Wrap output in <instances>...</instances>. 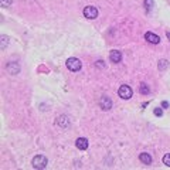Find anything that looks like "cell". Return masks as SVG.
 Masks as SVG:
<instances>
[{"instance_id":"obj_1","label":"cell","mask_w":170,"mask_h":170,"mask_svg":"<svg viewBox=\"0 0 170 170\" xmlns=\"http://www.w3.org/2000/svg\"><path fill=\"white\" fill-rule=\"evenodd\" d=\"M47 164H48V160H47V158L43 155H37L33 159V167L34 169H40V170L46 169Z\"/></svg>"},{"instance_id":"obj_2","label":"cell","mask_w":170,"mask_h":170,"mask_svg":"<svg viewBox=\"0 0 170 170\" xmlns=\"http://www.w3.org/2000/svg\"><path fill=\"white\" fill-rule=\"evenodd\" d=\"M81 67H82V64H81V61L78 58H68L67 60V68L70 70V71H80Z\"/></svg>"},{"instance_id":"obj_3","label":"cell","mask_w":170,"mask_h":170,"mask_svg":"<svg viewBox=\"0 0 170 170\" xmlns=\"http://www.w3.org/2000/svg\"><path fill=\"white\" fill-rule=\"evenodd\" d=\"M118 94H119V96L122 99H129V98H132V88L129 85H121Z\"/></svg>"},{"instance_id":"obj_4","label":"cell","mask_w":170,"mask_h":170,"mask_svg":"<svg viewBox=\"0 0 170 170\" xmlns=\"http://www.w3.org/2000/svg\"><path fill=\"white\" fill-rule=\"evenodd\" d=\"M84 16L90 20H94V19L98 17V10H96L94 6H87L85 9H84Z\"/></svg>"},{"instance_id":"obj_5","label":"cell","mask_w":170,"mask_h":170,"mask_svg":"<svg viewBox=\"0 0 170 170\" xmlns=\"http://www.w3.org/2000/svg\"><path fill=\"white\" fill-rule=\"evenodd\" d=\"M99 105H101L102 109H105V111H109V109L112 108V101L108 98V96H102L101 99H99Z\"/></svg>"},{"instance_id":"obj_6","label":"cell","mask_w":170,"mask_h":170,"mask_svg":"<svg viewBox=\"0 0 170 170\" xmlns=\"http://www.w3.org/2000/svg\"><path fill=\"white\" fill-rule=\"evenodd\" d=\"M109 60H111L112 62H121L122 60V54L121 51H118V50H114V51H111V54H109Z\"/></svg>"},{"instance_id":"obj_7","label":"cell","mask_w":170,"mask_h":170,"mask_svg":"<svg viewBox=\"0 0 170 170\" xmlns=\"http://www.w3.org/2000/svg\"><path fill=\"white\" fill-rule=\"evenodd\" d=\"M145 38L149 41V43H152V44H159V43H160V37L156 36V34H153V33H146Z\"/></svg>"},{"instance_id":"obj_8","label":"cell","mask_w":170,"mask_h":170,"mask_svg":"<svg viewBox=\"0 0 170 170\" xmlns=\"http://www.w3.org/2000/svg\"><path fill=\"white\" fill-rule=\"evenodd\" d=\"M7 71L10 72V74H19V71H20V67H19V64H17V62H9V64H7Z\"/></svg>"},{"instance_id":"obj_9","label":"cell","mask_w":170,"mask_h":170,"mask_svg":"<svg viewBox=\"0 0 170 170\" xmlns=\"http://www.w3.org/2000/svg\"><path fill=\"white\" fill-rule=\"evenodd\" d=\"M77 148L81 149V150H87L88 149V140L85 139V138H80V139H77Z\"/></svg>"},{"instance_id":"obj_10","label":"cell","mask_w":170,"mask_h":170,"mask_svg":"<svg viewBox=\"0 0 170 170\" xmlns=\"http://www.w3.org/2000/svg\"><path fill=\"white\" fill-rule=\"evenodd\" d=\"M139 160L142 162L143 164H150L152 163V156L149 153H140L139 155Z\"/></svg>"},{"instance_id":"obj_11","label":"cell","mask_w":170,"mask_h":170,"mask_svg":"<svg viewBox=\"0 0 170 170\" xmlns=\"http://www.w3.org/2000/svg\"><path fill=\"white\" fill-rule=\"evenodd\" d=\"M57 119H58V121H57V125H60L61 128H67L68 124H70V119H68L67 116H64V115L60 116V118H57Z\"/></svg>"},{"instance_id":"obj_12","label":"cell","mask_w":170,"mask_h":170,"mask_svg":"<svg viewBox=\"0 0 170 170\" xmlns=\"http://www.w3.org/2000/svg\"><path fill=\"white\" fill-rule=\"evenodd\" d=\"M149 92H150L149 85H146V84H140V94H142V95H149Z\"/></svg>"},{"instance_id":"obj_13","label":"cell","mask_w":170,"mask_h":170,"mask_svg":"<svg viewBox=\"0 0 170 170\" xmlns=\"http://www.w3.org/2000/svg\"><path fill=\"white\" fill-rule=\"evenodd\" d=\"M167 65H169V62L166 60H162V61H159V70H164V68H167Z\"/></svg>"},{"instance_id":"obj_14","label":"cell","mask_w":170,"mask_h":170,"mask_svg":"<svg viewBox=\"0 0 170 170\" xmlns=\"http://www.w3.org/2000/svg\"><path fill=\"white\" fill-rule=\"evenodd\" d=\"M163 163L166 164L167 167H170V153H167V155L163 156Z\"/></svg>"},{"instance_id":"obj_15","label":"cell","mask_w":170,"mask_h":170,"mask_svg":"<svg viewBox=\"0 0 170 170\" xmlns=\"http://www.w3.org/2000/svg\"><path fill=\"white\" fill-rule=\"evenodd\" d=\"M145 7H146V10H152V7H153V0H145Z\"/></svg>"},{"instance_id":"obj_16","label":"cell","mask_w":170,"mask_h":170,"mask_svg":"<svg viewBox=\"0 0 170 170\" xmlns=\"http://www.w3.org/2000/svg\"><path fill=\"white\" fill-rule=\"evenodd\" d=\"M12 3H13V0H2V6H3V7L12 6Z\"/></svg>"},{"instance_id":"obj_17","label":"cell","mask_w":170,"mask_h":170,"mask_svg":"<svg viewBox=\"0 0 170 170\" xmlns=\"http://www.w3.org/2000/svg\"><path fill=\"white\" fill-rule=\"evenodd\" d=\"M96 67H98V68H105V62H104V61H101V60H99V61H96Z\"/></svg>"},{"instance_id":"obj_18","label":"cell","mask_w":170,"mask_h":170,"mask_svg":"<svg viewBox=\"0 0 170 170\" xmlns=\"http://www.w3.org/2000/svg\"><path fill=\"white\" fill-rule=\"evenodd\" d=\"M155 115L156 116H162V115H163V111H162L160 108H156L155 109Z\"/></svg>"},{"instance_id":"obj_19","label":"cell","mask_w":170,"mask_h":170,"mask_svg":"<svg viewBox=\"0 0 170 170\" xmlns=\"http://www.w3.org/2000/svg\"><path fill=\"white\" fill-rule=\"evenodd\" d=\"M2 40H3V46H2V48H4V47H6V44H7V41H9V40H7L6 36H3V37H2Z\"/></svg>"},{"instance_id":"obj_20","label":"cell","mask_w":170,"mask_h":170,"mask_svg":"<svg viewBox=\"0 0 170 170\" xmlns=\"http://www.w3.org/2000/svg\"><path fill=\"white\" fill-rule=\"evenodd\" d=\"M162 106H163V108H167V106H169V102H166V101H164L163 104H162Z\"/></svg>"},{"instance_id":"obj_21","label":"cell","mask_w":170,"mask_h":170,"mask_svg":"<svg viewBox=\"0 0 170 170\" xmlns=\"http://www.w3.org/2000/svg\"><path fill=\"white\" fill-rule=\"evenodd\" d=\"M166 36H167V38H169V40H170V31H169V33L166 34Z\"/></svg>"}]
</instances>
